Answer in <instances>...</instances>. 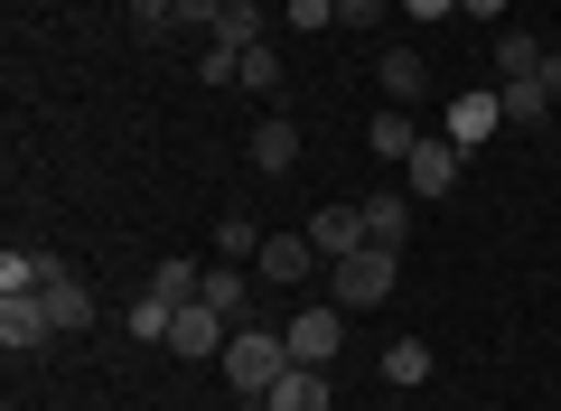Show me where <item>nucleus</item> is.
Returning a JSON list of instances; mask_svg holds the SVG:
<instances>
[{
    "mask_svg": "<svg viewBox=\"0 0 561 411\" xmlns=\"http://www.w3.org/2000/svg\"><path fill=\"white\" fill-rule=\"evenodd\" d=\"M216 365H225V384H234L243 402H262V392H272L280 374H290V336H280V328H234Z\"/></svg>",
    "mask_w": 561,
    "mask_h": 411,
    "instance_id": "f257e3e1",
    "label": "nucleus"
},
{
    "mask_svg": "<svg viewBox=\"0 0 561 411\" xmlns=\"http://www.w3.org/2000/svg\"><path fill=\"white\" fill-rule=\"evenodd\" d=\"M393 281H402V253H383V243H365V253L328 262V299H337L346 318L375 309V299H393Z\"/></svg>",
    "mask_w": 561,
    "mask_h": 411,
    "instance_id": "f03ea898",
    "label": "nucleus"
},
{
    "mask_svg": "<svg viewBox=\"0 0 561 411\" xmlns=\"http://www.w3.org/2000/svg\"><path fill=\"white\" fill-rule=\"evenodd\" d=\"M459 159H468V150H459V140H449V132H421V150L402 159V187H412L421 206H440V196L459 187Z\"/></svg>",
    "mask_w": 561,
    "mask_h": 411,
    "instance_id": "7ed1b4c3",
    "label": "nucleus"
},
{
    "mask_svg": "<svg viewBox=\"0 0 561 411\" xmlns=\"http://www.w3.org/2000/svg\"><path fill=\"white\" fill-rule=\"evenodd\" d=\"M280 336H290V365H328V355L346 346V309L337 299H309V309H290Z\"/></svg>",
    "mask_w": 561,
    "mask_h": 411,
    "instance_id": "20e7f679",
    "label": "nucleus"
},
{
    "mask_svg": "<svg viewBox=\"0 0 561 411\" xmlns=\"http://www.w3.org/2000/svg\"><path fill=\"white\" fill-rule=\"evenodd\" d=\"M440 132L459 140V150H478V140H496V132H505V94H496V84H468V94H449Z\"/></svg>",
    "mask_w": 561,
    "mask_h": 411,
    "instance_id": "39448f33",
    "label": "nucleus"
},
{
    "mask_svg": "<svg viewBox=\"0 0 561 411\" xmlns=\"http://www.w3.org/2000/svg\"><path fill=\"white\" fill-rule=\"evenodd\" d=\"M0 346H10V355L57 346V318H47V299H0Z\"/></svg>",
    "mask_w": 561,
    "mask_h": 411,
    "instance_id": "423d86ee",
    "label": "nucleus"
},
{
    "mask_svg": "<svg viewBox=\"0 0 561 411\" xmlns=\"http://www.w3.org/2000/svg\"><path fill=\"white\" fill-rule=\"evenodd\" d=\"M57 281H66L57 253H20V243L0 253V299H38V290H57Z\"/></svg>",
    "mask_w": 561,
    "mask_h": 411,
    "instance_id": "0eeeda50",
    "label": "nucleus"
},
{
    "mask_svg": "<svg viewBox=\"0 0 561 411\" xmlns=\"http://www.w3.org/2000/svg\"><path fill=\"white\" fill-rule=\"evenodd\" d=\"M375 84H383V103H402V113H412V103L431 94V66H421V47H383V57H375Z\"/></svg>",
    "mask_w": 561,
    "mask_h": 411,
    "instance_id": "6e6552de",
    "label": "nucleus"
},
{
    "mask_svg": "<svg viewBox=\"0 0 561 411\" xmlns=\"http://www.w3.org/2000/svg\"><path fill=\"white\" fill-rule=\"evenodd\" d=\"M253 272L262 281H309V272H328V262H319V243H309V235H262Z\"/></svg>",
    "mask_w": 561,
    "mask_h": 411,
    "instance_id": "1a4fd4ad",
    "label": "nucleus"
},
{
    "mask_svg": "<svg viewBox=\"0 0 561 411\" xmlns=\"http://www.w3.org/2000/svg\"><path fill=\"white\" fill-rule=\"evenodd\" d=\"M337 402V384H328V365H290L272 392H262V411H328Z\"/></svg>",
    "mask_w": 561,
    "mask_h": 411,
    "instance_id": "9d476101",
    "label": "nucleus"
},
{
    "mask_svg": "<svg viewBox=\"0 0 561 411\" xmlns=\"http://www.w3.org/2000/svg\"><path fill=\"white\" fill-rule=\"evenodd\" d=\"M309 243H319V262L365 253V206H319V216H309Z\"/></svg>",
    "mask_w": 561,
    "mask_h": 411,
    "instance_id": "9b49d317",
    "label": "nucleus"
},
{
    "mask_svg": "<svg viewBox=\"0 0 561 411\" xmlns=\"http://www.w3.org/2000/svg\"><path fill=\"white\" fill-rule=\"evenodd\" d=\"M253 169H262V178H290V169H300V122L262 113V122H253Z\"/></svg>",
    "mask_w": 561,
    "mask_h": 411,
    "instance_id": "f8f14e48",
    "label": "nucleus"
},
{
    "mask_svg": "<svg viewBox=\"0 0 561 411\" xmlns=\"http://www.w3.org/2000/svg\"><path fill=\"white\" fill-rule=\"evenodd\" d=\"M206 309L225 318V328H253V309H243V299H253V281H243V262H206Z\"/></svg>",
    "mask_w": 561,
    "mask_h": 411,
    "instance_id": "ddd939ff",
    "label": "nucleus"
},
{
    "mask_svg": "<svg viewBox=\"0 0 561 411\" xmlns=\"http://www.w3.org/2000/svg\"><path fill=\"white\" fill-rule=\"evenodd\" d=\"M225 336H234V328H225V318L206 309V299L169 318V355H225Z\"/></svg>",
    "mask_w": 561,
    "mask_h": 411,
    "instance_id": "4468645a",
    "label": "nucleus"
},
{
    "mask_svg": "<svg viewBox=\"0 0 561 411\" xmlns=\"http://www.w3.org/2000/svg\"><path fill=\"white\" fill-rule=\"evenodd\" d=\"M365 150H375V159H393V169H402V159H412V150H421V122H412V113H402V103H383V113H375V122H365Z\"/></svg>",
    "mask_w": 561,
    "mask_h": 411,
    "instance_id": "2eb2a0df",
    "label": "nucleus"
},
{
    "mask_svg": "<svg viewBox=\"0 0 561 411\" xmlns=\"http://www.w3.org/2000/svg\"><path fill=\"white\" fill-rule=\"evenodd\" d=\"M356 206H365V243H383V253L412 243V196H356Z\"/></svg>",
    "mask_w": 561,
    "mask_h": 411,
    "instance_id": "dca6fc26",
    "label": "nucleus"
},
{
    "mask_svg": "<svg viewBox=\"0 0 561 411\" xmlns=\"http://www.w3.org/2000/svg\"><path fill=\"white\" fill-rule=\"evenodd\" d=\"M38 299H47V318H57V336H76V328H94V290H84L76 272H66L57 290H38Z\"/></svg>",
    "mask_w": 561,
    "mask_h": 411,
    "instance_id": "f3484780",
    "label": "nucleus"
},
{
    "mask_svg": "<svg viewBox=\"0 0 561 411\" xmlns=\"http://www.w3.org/2000/svg\"><path fill=\"white\" fill-rule=\"evenodd\" d=\"M150 290H160L169 309H197V290H206V262H179V253H169L160 272H150Z\"/></svg>",
    "mask_w": 561,
    "mask_h": 411,
    "instance_id": "a211bd4d",
    "label": "nucleus"
},
{
    "mask_svg": "<svg viewBox=\"0 0 561 411\" xmlns=\"http://www.w3.org/2000/svg\"><path fill=\"white\" fill-rule=\"evenodd\" d=\"M262 38H272V28H262V0H225L216 47H234V57H243V47H262Z\"/></svg>",
    "mask_w": 561,
    "mask_h": 411,
    "instance_id": "6ab92c4d",
    "label": "nucleus"
},
{
    "mask_svg": "<svg viewBox=\"0 0 561 411\" xmlns=\"http://www.w3.org/2000/svg\"><path fill=\"white\" fill-rule=\"evenodd\" d=\"M505 94V132H534L542 113H552V94H542V76H515V84H496Z\"/></svg>",
    "mask_w": 561,
    "mask_h": 411,
    "instance_id": "aec40b11",
    "label": "nucleus"
},
{
    "mask_svg": "<svg viewBox=\"0 0 561 411\" xmlns=\"http://www.w3.org/2000/svg\"><path fill=\"white\" fill-rule=\"evenodd\" d=\"M169 318H179V309H169V299H160V290H140V299H131V309H122V328H131V336H140V346H169Z\"/></svg>",
    "mask_w": 561,
    "mask_h": 411,
    "instance_id": "412c9836",
    "label": "nucleus"
},
{
    "mask_svg": "<svg viewBox=\"0 0 561 411\" xmlns=\"http://www.w3.org/2000/svg\"><path fill=\"white\" fill-rule=\"evenodd\" d=\"M515 76H542V38L505 28V38H496V84H515Z\"/></svg>",
    "mask_w": 561,
    "mask_h": 411,
    "instance_id": "4be33fe9",
    "label": "nucleus"
},
{
    "mask_svg": "<svg viewBox=\"0 0 561 411\" xmlns=\"http://www.w3.org/2000/svg\"><path fill=\"white\" fill-rule=\"evenodd\" d=\"M383 384H431V346L421 336H393L383 346Z\"/></svg>",
    "mask_w": 561,
    "mask_h": 411,
    "instance_id": "5701e85b",
    "label": "nucleus"
},
{
    "mask_svg": "<svg viewBox=\"0 0 561 411\" xmlns=\"http://www.w3.org/2000/svg\"><path fill=\"white\" fill-rule=\"evenodd\" d=\"M234 84H243V94H272V84H280V47H272V38H262V47H243Z\"/></svg>",
    "mask_w": 561,
    "mask_h": 411,
    "instance_id": "b1692460",
    "label": "nucleus"
},
{
    "mask_svg": "<svg viewBox=\"0 0 561 411\" xmlns=\"http://www.w3.org/2000/svg\"><path fill=\"white\" fill-rule=\"evenodd\" d=\"M216 253H225V262H253V253H262V225H253V216H216Z\"/></svg>",
    "mask_w": 561,
    "mask_h": 411,
    "instance_id": "393cba45",
    "label": "nucleus"
},
{
    "mask_svg": "<svg viewBox=\"0 0 561 411\" xmlns=\"http://www.w3.org/2000/svg\"><path fill=\"white\" fill-rule=\"evenodd\" d=\"M122 20H131L140 38H169V28H179V0H122Z\"/></svg>",
    "mask_w": 561,
    "mask_h": 411,
    "instance_id": "a878e982",
    "label": "nucleus"
},
{
    "mask_svg": "<svg viewBox=\"0 0 561 411\" xmlns=\"http://www.w3.org/2000/svg\"><path fill=\"white\" fill-rule=\"evenodd\" d=\"M280 20L290 28H337V0H280Z\"/></svg>",
    "mask_w": 561,
    "mask_h": 411,
    "instance_id": "bb28decb",
    "label": "nucleus"
},
{
    "mask_svg": "<svg viewBox=\"0 0 561 411\" xmlns=\"http://www.w3.org/2000/svg\"><path fill=\"white\" fill-rule=\"evenodd\" d=\"M234 66H243V57H234V47H216V38H206V47H197V76H206V84H234Z\"/></svg>",
    "mask_w": 561,
    "mask_h": 411,
    "instance_id": "cd10ccee",
    "label": "nucleus"
},
{
    "mask_svg": "<svg viewBox=\"0 0 561 411\" xmlns=\"http://www.w3.org/2000/svg\"><path fill=\"white\" fill-rule=\"evenodd\" d=\"M216 20H225V0H179V28H197V38H216Z\"/></svg>",
    "mask_w": 561,
    "mask_h": 411,
    "instance_id": "c85d7f7f",
    "label": "nucleus"
},
{
    "mask_svg": "<svg viewBox=\"0 0 561 411\" xmlns=\"http://www.w3.org/2000/svg\"><path fill=\"white\" fill-rule=\"evenodd\" d=\"M383 10H393V0H337V28H375Z\"/></svg>",
    "mask_w": 561,
    "mask_h": 411,
    "instance_id": "c756f323",
    "label": "nucleus"
},
{
    "mask_svg": "<svg viewBox=\"0 0 561 411\" xmlns=\"http://www.w3.org/2000/svg\"><path fill=\"white\" fill-rule=\"evenodd\" d=\"M459 0H402V20H449Z\"/></svg>",
    "mask_w": 561,
    "mask_h": 411,
    "instance_id": "7c9ffc66",
    "label": "nucleus"
},
{
    "mask_svg": "<svg viewBox=\"0 0 561 411\" xmlns=\"http://www.w3.org/2000/svg\"><path fill=\"white\" fill-rule=\"evenodd\" d=\"M542 94L561 103V47H552V57H542Z\"/></svg>",
    "mask_w": 561,
    "mask_h": 411,
    "instance_id": "2f4dec72",
    "label": "nucleus"
},
{
    "mask_svg": "<svg viewBox=\"0 0 561 411\" xmlns=\"http://www.w3.org/2000/svg\"><path fill=\"white\" fill-rule=\"evenodd\" d=\"M459 10L468 20H505V0H459Z\"/></svg>",
    "mask_w": 561,
    "mask_h": 411,
    "instance_id": "473e14b6",
    "label": "nucleus"
}]
</instances>
